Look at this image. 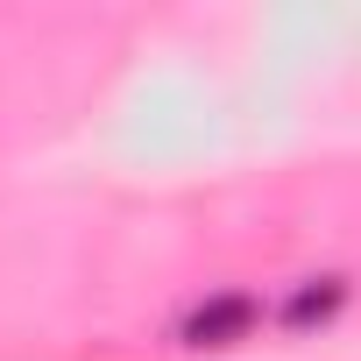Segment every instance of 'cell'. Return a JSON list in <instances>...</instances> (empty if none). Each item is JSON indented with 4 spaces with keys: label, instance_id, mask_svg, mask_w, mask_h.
<instances>
[{
    "label": "cell",
    "instance_id": "cell-2",
    "mask_svg": "<svg viewBox=\"0 0 361 361\" xmlns=\"http://www.w3.org/2000/svg\"><path fill=\"white\" fill-rule=\"evenodd\" d=\"M340 305H347V283H340V276H319V283L290 290V305H283V326H298V333H305V326H326Z\"/></svg>",
    "mask_w": 361,
    "mask_h": 361
},
{
    "label": "cell",
    "instance_id": "cell-1",
    "mask_svg": "<svg viewBox=\"0 0 361 361\" xmlns=\"http://www.w3.org/2000/svg\"><path fill=\"white\" fill-rule=\"evenodd\" d=\"M255 319H262V305H255V298L220 290V298H206V305L185 319V340H192V347H234V340H248V333H255Z\"/></svg>",
    "mask_w": 361,
    "mask_h": 361
}]
</instances>
